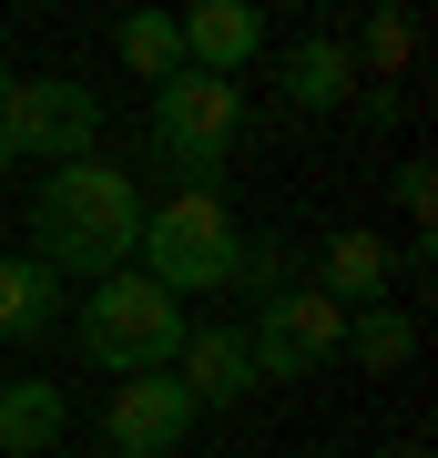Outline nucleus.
Here are the masks:
<instances>
[{
    "label": "nucleus",
    "mask_w": 438,
    "mask_h": 458,
    "mask_svg": "<svg viewBox=\"0 0 438 458\" xmlns=\"http://www.w3.org/2000/svg\"><path fill=\"white\" fill-rule=\"evenodd\" d=\"M286 102L296 113H337V102H357V62H347L337 31H306L286 51Z\"/></svg>",
    "instance_id": "9b49d317"
},
{
    "label": "nucleus",
    "mask_w": 438,
    "mask_h": 458,
    "mask_svg": "<svg viewBox=\"0 0 438 458\" xmlns=\"http://www.w3.org/2000/svg\"><path fill=\"white\" fill-rule=\"evenodd\" d=\"M235 214H225V194L214 183H184L174 204H143V245H133V276H153L163 295H225V276H235Z\"/></svg>",
    "instance_id": "f03ea898"
},
{
    "label": "nucleus",
    "mask_w": 438,
    "mask_h": 458,
    "mask_svg": "<svg viewBox=\"0 0 438 458\" xmlns=\"http://www.w3.org/2000/svg\"><path fill=\"white\" fill-rule=\"evenodd\" d=\"M82 357H92L102 377H163L174 367V346H184V306L174 295H163L153 276H102L92 295H82Z\"/></svg>",
    "instance_id": "7ed1b4c3"
},
{
    "label": "nucleus",
    "mask_w": 438,
    "mask_h": 458,
    "mask_svg": "<svg viewBox=\"0 0 438 458\" xmlns=\"http://www.w3.org/2000/svg\"><path fill=\"white\" fill-rule=\"evenodd\" d=\"M337 357H357L367 377H398L408 357H418V316H398V306H357L347 316V346Z\"/></svg>",
    "instance_id": "4468645a"
},
{
    "label": "nucleus",
    "mask_w": 438,
    "mask_h": 458,
    "mask_svg": "<svg viewBox=\"0 0 438 458\" xmlns=\"http://www.w3.org/2000/svg\"><path fill=\"white\" fill-rule=\"evenodd\" d=\"M194 418H204V408L174 387V377H113V408H102V448H113V458H184Z\"/></svg>",
    "instance_id": "0eeeda50"
},
{
    "label": "nucleus",
    "mask_w": 438,
    "mask_h": 458,
    "mask_svg": "<svg viewBox=\"0 0 438 458\" xmlns=\"http://www.w3.org/2000/svg\"><path fill=\"white\" fill-rule=\"evenodd\" d=\"M51 327H62V276L31 265V255H0V336L31 346V336H51Z\"/></svg>",
    "instance_id": "f8f14e48"
},
{
    "label": "nucleus",
    "mask_w": 438,
    "mask_h": 458,
    "mask_svg": "<svg viewBox=\"0 0 438 458\" xmlns=\"http://www.w3.org/2000/svg\"><path fill=\"white\" fill-rule=\"evenodd\" d=\"M0 92H11V62H0Z\"/></svg>",
    "instance_id": "412c9836"
},
{
    "label": "nucleus",
    "mask_w": 438,
    "mask_h": 458,
    "mask_svg": "<svg viewBox=\"0 0 438 458\" xmlns=\"http://www.w3.org/2000/svg\"><path fill=\"white\" fill-rule=\"evenodd\" d=\"M235 132H245V92H235V82L174 72V82L153 92V153H163L184 183H214V164L235 153Z\"/></svg>",
    "instance_id": "39448f33"
},
{
    "label": "nucleus",
    "mask_w": 438,
    "mask_h": 458,
    "mask_svg": "<svg viewBox=\"0 0 438 458\" xmlns=\"http://www.w3.org/2000/svg\"><path fill=\"white\" fill-rule=\"evenodd\" d=\"M62 418H72V397L51 387V377H11V387H0V458H41L62 438Z\"/></svg>",
    "instance_id": "ddd939ff"
},
{
    "label": "nucleus",
    "mask_w": 438,
    "mask_h": 458,
    "mask_svg": "<svg viewBox=\"0 0 438 458\" xmlns=\"http://www.w3.org/2000/svg\"><path fill=\"white\" fill-rule=\"evenodd\" d=\"M163 377H174L194 408H245V397H255V357H245L235 327H184V346H174Z\"/></svg>",
    "instance_id": "1a4fd4ad"
},
{
    "label": "nucleus",
    "mask_w": 438,
    "mask_h": 458,
    "mask_svg": "<svg viewBox=\"0 0 438 458\" xmlns=\"http://www.w3.org/2000/svg\"><path fill=\"white\" fill-rule=\"evenodd\" d=\"M0 174H11V143H0Z\"/></svg>",
    "instance_id": "aec40b11"
},
{
    "label": "nucleus",
    "mask_w": 438,
    "mask_h": 458,
    "mask_svg": "<svg viewBox=\"0 0 438 458\" xmlns=\"http://www.w3.org/2000/svg\"><path fill=\"white\" fill-rule=\"evenodd\" d=\"M388 285H398V245H377V234H326L316 295H337V306L357 316V306H388Z\"/></svg>",
    "instance_id": "9d476101"
},
{
    "label": "nucleus",
    "mask_w": 438,
    "mask_h": 458,
    "mask_svg": "<svg viewBox=\"0 0 438 458\" xmlns=\"http://www.w3.org/2000/svg\"><path fill=\"white\" fill-rule=\"evenodd\" d=\"M225 285H245V295L265 306V295H286V285H296V265H286V245H276V234H245V245H235V276H225Z\"/></svg>",
    "instance_id": "f3484780"
},
{
    "label": "nucleus",
    "mask_w": 438,
    "mask_h": 458,
    "mask_svg": "<svg viewBox=\"0 0 438 458\" xmlns=\"http://www.w3.org/2000/svg\"><path fill=\"white\" fill-rule=\"evenodd\" d=\"M31 234H41V255L51 276H82V285H102V276H123L133 245H143V194H133V174L123 164H51V183L31 194Z\"/></svg>",
    "instance_id": "f257e3e1"
},
{
    "label": "nucleus",
    "mask_w": 438,
    "mask_h": 458,
    "mask_svg": "<svg viewBox=\"0 0 438 458\" xmlns=\"http://www.w3.org/2000/svg\"><path fill=\"white\" fill-rule=\"evenodd\" d=\"M398 204H408V225H418V245H428V214H438V174H428V164H408V174H398Z\"/></svg>",
    "instance_id": "a211bd4d"
},
{
    "label": "nucleus",
    "mask_w": 438,
    "mask_h": 458,
    "mask_svg": "<svg viewBox=\"0 0 438 458\" xmlns=\"http://www.w3.org/2000/svg\"><path fill=\"white\" fill-rule=\"evenodd\" d=\"M113 51H123L133 72H143L153 92H163V82H174V72H184V31H174V21H163V11H133L123 31H113Z\"/></svg>",
    "instance_id": "2eb2a0df"
},
{
    "label": "nucleus",
    "mask_w": 438,
    "mask_h": 458,
    "mask_svg": "<svg viewBox=\"0 0 438 458\" xmlns=\"http://www.w3.org/2000/svg\"><path fill=\"white\" fill-rule=\"evenodd\" d=\"M367 458H428V448H418V438H398V448H367Z\"/></svg>",
    "instance_id": "6ab92c4d"
},
{
    "label": "nucleus",
    "mask_w": 438,
    "mask_h": 458,
    "mask_svg": "<svg viewBox=\"0 0 438 458\" xmlns=\"http://www.w3.org/2000/svg\"><path fill=\"white\" fill-rule=\"evenodd\" d=\"M0 143H11V164H92L102 143V102L82 82H11L0 92Z\"/></svg>",
    "instance_id": "423d86ee"
},
{
    "label": "nucleus",
    "mask_w": 438,
    "mask_h": 458,
    "mask_svg": "<svg viewBox=\"0 0 438 458\" xmlns=\"http://www.w3.org/2000/svg\"><path fill=\"white\" fill-rule=\"evenodd\" d=\"M235 336H245V357H255V387H296V377H316L347 346V306L316 295V285H286V295H265Z\"/></svg>",
    "instance_id": "20e7f679"
},
{
    "label": "nucleus",
    "mask_w": 438,
    "mask_h": 458,
    "mask_svg": "<svg viewBox=\"0 0 438 458\" xmlns=\"http://www.w3.org/2000/svg\"><path fill=\"white\" fill-rule=\"evenodd\" d=\"M408 51H418V21H408V11H377V21H367V41L347 51V62H357V82H398Z\"/></svg>",
    "instance_id": "dca6fc26"
},
{
    "label": "nucleus",
    "mask_w": 438,
    "mask_h": 458,
    "mask_svg": "<svg viewBox=\"0 0 438 458\" xmlns=\"http://www.w3.org/2000/svg\"><path fill=\"white\" fill-rule=\"evenodd\" d=\"M174 31H184V72H204V82H235V72L265 51V11H255V0H194Z\"/></svg>",
    "instance_id": "6e6552de"
}]
</instances>
